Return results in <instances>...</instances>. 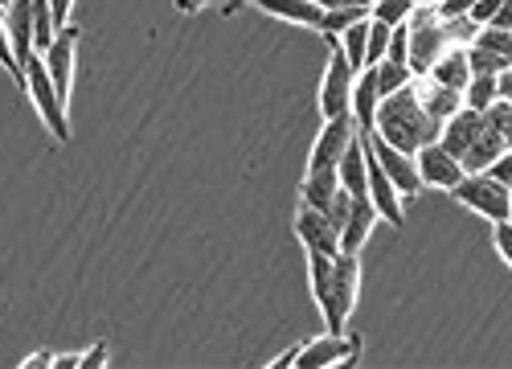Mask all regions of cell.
Returning a JSON list of instances; mask_svg holds the SVG:
<instances>
[{
  "mask_svg": "<svg viewBox=\"0 0 512 369\" xmlns=\"http://www.w3.org/2000/svg\"><path fill=\"white\" fill-rule=\"evenodd\" d=\"M439 128H443V123L422 107V99H418V91H414V78H410L402 91H394V95L381 99L369 132H377L381 140H390V144L402 148V152H418L422 144L439 140Z\"/></svg>",
  "mask_w": 512,
  "mask_h": 369,
  "instance_id": "cell-1",
  "label": "cell"
},
{
  "mask_svg": "<svg viewBox=\"0 0 512 369\" xmlns=\"http://www.w3.org/2000/svg\"><path fill=\"white\" fill-rule=\"evenodd\" d=\"M357 292H361V259H357V251H340L332 259V275L324 283V292L316 296L328 333H345V324L357 308Z\"/></svg>",
  "mask_w": 512,
  "mask_h": 369,
  "instance_id": "cell-2",
  "label": "cell"
},
{
  "mask_svg": "<svg viewBox=\"0 0 512 369\" xmlns=\"http://www.w3.org/2000/svg\"><path fill=\"white\" fill-rule=\"evenodd\" d=\"M21 91L33 99L41 123L50 128V136H54L58 144H70V115H66L70 103L58 95L54 78H50V70H46V58H41L37 50L25 58V82H21Z\"/></svg>",
  "mask_w": 512,
  "mask_h": 369,
  "instance_id": "cell-3",
  "label": "cell"
},
{
  "mask_svg": "<svg viewBox=\"0 0 512 369\" xmlns=\"http://www.w3.org/2000/svg\"><path fill=\"white\" fill-rule=\"evenodd\" d=\"M406 37H410V70L414 74H426L451 50V33H447V21L439 17V9L414 5V13L406 17Z\"/></svg>",
  "mask_w": 512,
  "mask_h": 369,
  "instance_id": "cell-4",
  "label": "cell"
},
{
  "mask_svg": "<svg viewBox=\"0 0 512 369\" xmlns=\"http://www.w3.org/2000/svg\"><path fill=\"white\" fill-rule=\"evenodd\" d=\"M455 201H463L467 210H476L488 222H504L512 210V189L504 181H496L488 169L484 173H463V181L451 189Z\"/></svg>",
  "mask_w": 512,
  "mask_h": 369,
  "instance_id": "cell-5",
  "label": "cell"
},
{
  "mask_svg": "<svg viewBox=\"0 0 512 369\" xmlns=\"http://www.w3.org/2000/svg\"><path fill=\"white\" fill-rule=\"evenodd\" d=\"M328 66H324V78H320V115L324 119H336V115H353V82H357V70L349 66L340 41L328 37Z\"/></svg>",
  "mask_w": 512,
  "mask_h": 369,
  "instance_id": "cell-6",
  "label": "cell"
},
{
  "mask_svg": "<svg viewBox=\"0 0 512 369\" xmlns=\"http://www.w3.org/2000/svg\"><path fill=\"white\" fill-rule=\"evenodd\" d=\"M365 132V144H369V152L377 156V164L386 169V177L394 181V189L402 193V201L406 197H418V189H422V177H418V160H414V152H402V148H394L390 140H381L377 132H369V128H361Z\"/></svg>",
  "mask_w": 512,
  "mask_h": 369,
  "instance_id": "cell-7",
  "label": "cell"
},
{
  "mask_svg": "<svg viewBox=\"0 0 512 369\" xmlns=\"http://www.w3.org/2000/svg\"><path fill=\"white\" fill-rule=\"evenodd\" d=\"M361 357V337L353 333H324L316 341H300V353H295V365L304 369H324V365H349Z\"/></svg>",
  "mask_w": 512,
  "mask_h": 369,
  "instance_id": "cell-8",
  "label": "cell"
},
{
  "mask_svg": "<svg viewBox=\"0 0 512 369\" xmlns=\"http://www.w3.org/2000/svg\"><path fill=\"white\" fill-rule=\"evenodd\" d=\"M361 132V123L353 115H336V119H324V128L312 144V160H308V169H336L340 156H345V148L357 140Z\"/></svg>",
  "mask_w": 512,
  "mask_h": 369,
  "instance_id": "cell-9",
  "label": "cell"
},
{
  "mask_svg": "<svg viewBox=\"0 0 512 369\" xmlns=\"http://www.w3.org/2000/svg\"><path fill=\"white\" fill-rule=\"evenodd\" d=\"M78 37H82V29L70 21V25H62L54 33L50 46L41 50V58H46V70L54 78V87H58V95L66 103H70V91H74V50H78Z\"/></svg>",
  "mask_w": 512,
  "mask_h": 369,
  "instance_id": "cell-10",
  "label": "cell"
},
{
  "mask_svg": "<svg viewBox=\"0 0 512 369\" xmlns=\"http://www.w3.org/2000/svg\"><path fill=\"white\" fill-rule=\"evenodd\" d=\"M414 160H418V177H422V185H435V189H455L459 181H463V164L439 144V140H431V144H422L418 152H414Z\"/></svg>",
  "mask_w": 512,
  "mask_h": 369,
  "instance_id": "cell-11",
  "label": "cell"
},
{
  "mask_svg": "<svg viewBox=\"0 0 512 369\" xmlns=\"http://www.w3.org/2000/svg\"><path fill=\"white\" fill-rule=\"evenodd\" d=\"M295 238L304 242V251L340 255V230L328 222L324 210H316V205H300V210H295Z\"/></svg>",
  "mask_w": 512,
  "mask_h": 369,
  "instance_id": "cell-12",
  "label": "cell"
},
{
  "mask_svg": "<svg viewBox=\"0 0 512 369\" xmlns=\"http://www.w3.org/2000/svg\"><path fill=\"white\" fill-rule=\"evenodd\" d=\"M365 177H369V201L377 205V214L386 218L390 226H402V222H406V214H402V193L394 189V181L386 177V169L377 164V156L369 152V144H365Z\"/></svg>",
  "mask_w": 512,
  "mask_h": 369,
  "instance_id": "cell-13",
  "label": "cell"
},
{
  "mask_svg": "<svg viewBox=\"0 0 512 369\" xmlns=\"http://www.w3.org/2000/svg\"><path fill=\"white\" fill-rule=\"evenodd\" d=\"M484 132V111H472V107H459L455 115H447L443 119V128H439V144L455 156V160H463V152L472 148V140Z\"/></svg>",
  "mask_w": 512,
  "mask_h": 369,
  "instance_id": "cell-14",
  "label": "cell"
},
{
  "mask_svg": "<svg viewBox=\"0 0 512 369\" xmlns=\"http://www.w3.org/2000/svg\"><path fill=\"white\" fill-rule=\"evenodd\" d=\"M0 13H5V29H9V41H13V54H17L21 70H25V58L37 50L33 46V0H9Z\"/></svg>",
  "mask_w": 512,
  "mask_h": 369,
  "instance_id": "cell-15",
  "label": "cell"
},
{
  "mask_svg": "<svg viewBox=\"0 0 512 369\" xmlns=\"http://www.w3.org/2000/svg\"><path fill=\"white\" fill-rule=\"evenodd\" d=\"M377 222H381L377 205H373L369 197H353L349 222H345V230H340V251H357V255H361V246L369 242V234H373Z\"/></svg>",
  "mask_w": 512,
  "mask_h": 369,
  "instance_id": "cell-16",
  "label": "cell"
},
{
  "mask_svg": "<svg viewBox=\"0 0 512 369\" xmlns=\"http://www.w3.org/2000/svg\"><path fill=\"white\" fill-rule=\"evenodd\" d=\"M414 91H418L422 107L431 111L439 123L463 107V91H451V87H443V82H435L431 74H414Z\"/></svg>",
  "mask_w": 512,
  "mask_h": 369,
  "instance_id": "cell-17",
  "label": "cell"
},
{
  "mask_svg": "<svg viewBox=\"0 0 512 369\" xmlns=\"http://www.w3.org/2000/svg\"><path fill=\"white\" fill-rule=\"evenodd\" d=\"M336 177H340V189H349L353 197H369V177H365V132H357V140L345 148L336 164Z\"/></svg>",
  "mask_w": 512,
  "mask_h": 369,
  "instance_id": "cell-18",
  "label": "cell"
},
{
  "mask_svg": "<svg viewBox=\"0 0 512 369\" xmlns=\"http://www.w3.org/2000/svg\"><path fill=\"white\" fill-rule=\"evenodd\" d=\"M504 148H508V144H504V132H500V128H492L488 115H484V132L472 140V148L463 152V160H459V164H463L467 173H484V169H492V160H496Z\"/></svg>",
  "mask_w": 512,
  "mask_h": 369,
  "instance_id": "cell-19",
  "label": "cell"
},
{
  "mask_svg": "<svg viewBox=\"0 0 512 369\" xmlns=\"http://www.w3.org/2000/svg\"><path fill=\"white\" fill-rule=\"evenodd\" d=\"M426 74H431L435 82H443V87H451V91H463L467 82H472V58H467V46H451Z\"/></svg>",
  "mask_w": 512,
  "mask_h": 369,
  "instance_id": "cell-20",
  "label": "cell"
},
{
  "mask_svg": "<svg viewBox=\"0 0 512 369\" xmlns=\"http://www.w3.org/2000/svg\"><path fill=\"white\" fill-rule=\"evenodd\" d=\"M381 107V91H377V74L373 66H365L353 82V119L361 123V128H373V115Z\"/></svg>",
  "mask_w": 512,
  "mask_h": 369,
  "instance_id": "cell-21",
  "label": "cell"
},
{
  "mask_svg": "<svg viewBox=\"0 0 512 369\" xmlns=\"http://www.w3.org/2000/svg\"><path fill=\"white\" fill-rule=\"evenodd\" d=\"M336 189H340L336 169H308V177L300 185V201L304 205H316V210H328V201L336 197Z\"/></svg>",
  "mask_w": 512,
  "mask_h": 369,
  "instance_id": "cell-22",
  "label": "cell"
},
{
  "mask_svg": "<svg viewBox=\"0 0 512 369\" xmlns=\"http://www.w3.org/2000/svg\"><path fill=\"white\" fill-rule=\"evenodd\" d=\"M336 41H340V50H345L349 66L361 74V70H365V50H369V17L353 21L349 29H340V33H336Z\"/></svg>",
  "mask_w": 512,
  "mask_h": 369,
  "instance_id": "cell-23",
  "label": "cell"
},
{
  "mask_svg": "<svg viewBox=\"0 0 512 369\" xmlns=\"http://www.w3.org/2000/svg\"><path fill=\"white\" fill-rule=\"evenodd\" d=\"M496 99H500L496 74H472V82L463 87V107H472V111H488Z\"/></svg>",
  "mask_w": 512,
  "mask_h": 369,
  "instance_id": "cell-24",
  "label": "cell"
},
{
  "mask_svg": "<svg viewBox=\"0 0 512 369\" xmlns=\"http://www.w3.org/2000/svg\"><path fill=\"white\" fill-rule=\"evenodd\" d=\"M373 74H377V91H381V99H386V95H394V91H402L406 82L414 78V70H410V66H402V62H390V58H381V62L373 66Z\"/></svg>",
  "mask_w": 512,
  "mask_h": 369,
  "instance_id": "cell-25",
  "label": "cell"
},
{
  "mask_svg": "<svg viewBox=\"0 0 512 369\" xmlns=\"http://www.w3.org/2000/svg\"><path fill=\"white\" fill-rule=\"evenodd\" d=\"M472 46H480V50H488V54H496V58L512 62V29L480 25V29H476V37H472Z\"/></svg>",
  "mask_w": 512,
  "mask_h": 369,
  "instance_id": "cell-26",
  "label": "cell"
},
{
  "mask_svg": "<svg viewBox=\"0 0 512 369\" xmlns=\"http://www.w3.org/2000/svg\"><path fill=\"white\" fill-rule=\"evenodd\" d=\"M410 13H414V0H373L369 5V17L381 21V25H390V29L406 25Z\"/></svg>",
  "mask_w": 512,
  "mask_h": 369,
  "instance_id": "cell-27",
  "label": "cell"
},
{
  "mask_svg": "<svg viewBox=\"0 0 512 369\" xmlns=\"http://www.w3.org/2000/svg\"><path fill=\"white\" fill-rule=\"evenodd\" d=\"M390 25H381V21H373L369 17V50H365V66H377L381 58H386V50H390Z\"/></svg>",
  "mask_w": 512,
  "mask_h": 369,
  "instance_id": "cell-28",
  "label": "cell"
},
{
  "mask_svg": "<svg viewBox=\"0 0 512 369\" xmlns=\"http://www.w3.org/2000/svg\"><path fill=\"white\" fill-rule=\"evenodd\" d=\"M0 66H5V70L17 78V87H21L25 70H21V62H17V54H13V41H9V29H5V13H0Z\"/></svg>",
  "mask_w": 512,
  "mask_h": 369,
  "instance_id": "cell-29",
  "label": "cell"
},
{
  "mask_svg": "<svg viewBox=\"0 0 512 369\" xmlns=\"http://www.w3.org/2000/svg\"><path fill=\"white\" fill-rule=\"evenodd\" d=\"M492 242H496L500 259L512 267V218H504V222H492Z\"/></svg>",
  "mask_w": 512,
  "mask_h": 369,
  "instance_id": "cell-30",
  "label": "cell"
},
{
  "mask_svg": "<svg viewBox=\"0 0 512 369\" xmlns=\"http://www.w3.org/2000/svg\"><path fill=\"white\" fill-rule=\"evenodd\" d=\"M386 58L410 66V37H406V25H398V29L390 33V50H386Z\"/></svg>",
  "mask_w": 512,
  "mask_h": 369,
  "instance_id": "cell-31",
  "label": "cell"
},
{
  "mask_svg": "<svg viewBox=\"0 0 512 369\" xmlns=\"http://www.w3.org/2000/svg\"><path fill=\"white\" fill-rule=\"evenodd\" d=\"M496 13H500V0H476L472 13H467V17H472L476 25H492V21H496Z\"/></svg>",
  "mask_w": 512,
  "mask_h": 369,
  "instance_id": "cell-32",
  "label": "cell"
},
{
  "mask_svg": "<svg viewBox=\"0 0 512 369\" xmlns=\"http://www.w3.org/2000/svg\"><path fill=\"white\" fill-rule=\"evenodd\" d=\"M488 173H492L496 181H504V185L512 189V148H504V152H500V156L492 160V169H488Z\"/></svg>",
  "mask_w": 512,
  "mask_h": 369,
  "instance_id": "cell-33",
  "label": "cell"
},
{
  "mask_svg": "<svg viewBox=\"0 0 512 369\" xmlns=\"http://www.w3.org/2000/svg\"><path fill=\"white\" fill-rule=\"evenodd\" d=\"M472 5L476 0H443V5H435V9H439V17H467Z\"/></svg>",
  "mask_w": 512,
  "mask_h": 369,
  "instance_id": "cell-34",
  "label": "cell"
},
{
  "mask_svg": "<svg viewBox=\"0 0 512 369\" xmlns=\"http://www.w3.org/2000/svg\"><path fill=\"white\" fill-rule=\"evenodd\" d=\"M496 91H500L504 103H512V66H504V70L496 74Z\"/></svg>",
  "mask_w": 512,
  "mask_h": 369,
  "instance_id": "cell-35",
  "label": "cell"
},
{
  "mask_svg": "<svg viewBox=\"0 0 512 369\" xmlns=\"http://www.w3.org/2000/svg\"><path fill=\"white\" fill-rule=\"evenodd\" d=\"M54 5V21L58 25H70V13H74V0H50Z\"/></svg>",
  "mask_w": 512,
  "mask_h": 369,
  "instance_id": "cell-36",
  "label": "cell"
},
{
  "mask_svg": "<svg viewBox=\"0 0 512 369\" xmlns=\"http://www.w3.org/2000/svg\"><path fill=\"white\" fill-rule=\"evenodd\" d=\"M78 365H107V345H95L91 353H82Z\"/></svg>",
  "mask_w": 512,
  "mask_h": 369,
  "instance_id": "cell-37",
  "label": "cell"
},
{
  "mask_svg": "<svg viewBox=\"0 0 512 369\" xmlns=\"http://www.w3.org/2000/svg\"><path fill=\"white\" fill-rule=\"evenodd\" d=\"M492 25H496V29H512V0H500V13H496Z\"/></svg>",
  "mask_w": 512,
  "mask_h": 369,
  "instance_id": "cell-38",
  "label": "cell"
},
{
  "mask_svg": "<svg viewBox=\"0 0 512 369\" xmlns=\"http://www.w3.org/2000/svg\"><path fill=\"white\" fill-rule=\"evenodd\" d=\"M21 365H25V369H29V365H33V369H37V365H54V357H50V353H33V357H25Z\"/></svg>",
  "mask_w": 512,
  "mask_h": 369,
  "instance_id": "cell-39",
  "label": "cell"
},
{
  "mask_svg": "<svg viewBox=\"0 0 512 369\" xmlns=\"http://www.w3.org/2000/svg\"><path fill=\"white\" fill-rule=\"evenodd\" d=\"M205 5H209V0H177L181 13H197V9H205Z\"/></svg>",
  "mask_w": 512,
  "mask_h": 369,
  "instance_id": "cell-40",
  "label": "cell"
},
{
  "mask_svg": "<svg viewBox=\"0 0 512 369\" xmlns=\"http://www.w3.org/2000/svg\"><path fill=\"white\" fill-rule=\"evenodd\" d=\"M504 144L512 148V107H508V123H504Z\"/></svg>",
  "mask_w": 512,
  "mask_h": 369,
  "instance_id": "cell-41",
  "label": "cell"
},
{
  "mask_svg": "<svg viewBox=\"0 0 512 369\" xmlns=\"http://www.w3.org/2000/svg\"><path fill=\"white\" fill-rule=\"evenodd\" d=\"M414 5H422V9H435V5H443V0H414Z\"/></svg>",
  "mask_w": 512,
  "mask_h": 369,
  "instance_id": "cell-42",
  "label": "cell"
},
{
  "mask_svg": "<svg viewBox=\"0 0 512 369\" xmlns=\"http://www.w3.org/2000/svg\"><path fill=\"white\" fill-rule=\"evenodd\" d=\"M5 5H9V0H0V9H5Z\"/></svg>",
  "mask_w": 512,
  "mask_h": 369,
  "instance_id": "cell-43",
  "label": "cell"
},
{
  "mask_svg": "<svg viewBox=\"0 0 512 369\" xmlns=\"http://www.w3.org/2000/svg\"><path fill=\"white\" fill-rule=\"evenodd\" d=\"M365 5H373V0H365Z\"/></svg>",
  "mask_w": 512,
  "mask_h": 369,
  "instance_id": "cell-44",
  "label": "cell"
},
{
  "mask_svg": "<svg viewBox=\"0 0 512 369\" xmlns=\"http://www.w3.org/2000/svg\"><path fill=\"white\" fill-rule=\"evenodd\" d=\"M508 218H512V210H508Z\"/></svg>",
  "mask_w": 512,
  "mask_h": 369,
  "instance_id": "cell-45",
  "label": "cell"
}]
</instances>
